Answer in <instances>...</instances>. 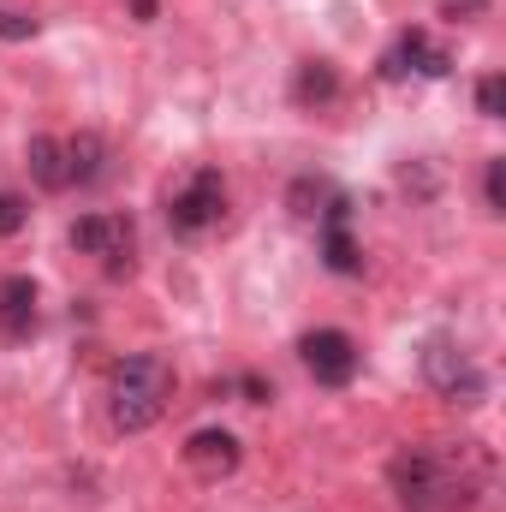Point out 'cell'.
<instances>
[{"label":"cell","mask_w":506,"mask_h":512,"mask_svg":"<svg viewBox=\"0 0 506 512\" xmlns=\"http://www.w3.org/2000/svg\"><path fill=\"white\" fill-rule=\"evenodd\" d=\"M334 197H340V191H334L328 179H310V173H304V179H292V191H286L292 215H304V221H310V215H322V209H328Z\"/></svg>","instance_id":"13"},{"label":"cell","mask_w":506,"mask_h":512,"mask_svg":"<svg viewBox=\"0 0 506 512\" xmlns=\"http://www.w3.org/2000/svg\"><path fill=\"white\" fill-rule=\"evenodd\" d=\"M405 72H423V78H447L453 72V54L447 48H435L423 30H405L387 54H381V78L393 84V78H405Z\"/></svg>","instance_id":"7"},{"label":"cell","mask_w":506,"mask_h":512,"mask_svg":"<svg viewBox=\"0 0 506 512\" xmlns=\"http://www.w3.org/2000/svg\"><path fill=\"white\" fill-rule=\"evenodd\" d=\"M322 262H328L334 274H358V268H364V256H358V245H352L346 227H322Z\"/></svg>","instance_id":"14"},{"label":"cell","mask_w":506,"mask_h":512,"mask_svg":"<svg viewBox=\"0 0 506 512\" xmlns=\"http://www.w3.org/2000/svg\"><path fill=\"white\" fill-rule=\"evenodd\" d=\"M0 334L6 340H30L36 334V280L30 274H6L0 280Z\"/></svg>","instance_id":"9"},{"label":"cell","mask_w":506,"mask_h":512,"mask_svg":"<svg viewBox=\"0 0 506 512\" xmlns=\"http://www.w3.org/2000/svg\"><path fill=\"white\" fill-rule=\"evenodd\" d=\"M483 6H489V0H447V6H441V12H447V18H453V24H459V18H471V12H483Z\"/></svg>","instance_id":"20"},{"label":"cell","mask_w":506,"mask_h":512,"mask_svg":"<svg viewBox=\"0 0 506 512\" xmlns=\"http://www.w3.org/2000/svg\"><path fill=\"white\" fill-rule=\"evenodd\" d=\"M423 382L435 387L441 399H453V405H483V393H489V376L453 340H429L423 346Z\"/></svg>","instance_id":"4"},{"label":"cell","mask_w":506,"mask_h":512,"mask_svg":"<svg viewBox=\"0 0 506 512\" xmlns=\"http://www.w3.org/2000/svg\"><path fill=\"white\" fill-rule=\"evenodd\" d=\"M131 239H137L131 215H84V221H72V251L108 256L114 274H131Z\"/></svg>","instance_id":"6"},{"label":"cell","mask_w":506,"mask_h":512,"mask_svg":"<svg viewBox=\"0 0 506 512\" xmlns=\"http://www.w3.org/2000/svg\"><path fill=\"white\" fill-rule=\"evenodd\" d=\"M24 221H30V203H24V197H12V191H0V239L24 233Z\"/></svg>","instance_id":"16"},{"label":"cell","mask_w":506,"mask_h":512,"mask_svg":"<svg viewBox=\"0 0 506 512\" xmlns=\"http://www.w3.org/2000/svg\"><path fill=\"white\" fill-rule=\"evenodd\" d=\"M340 96V72L328 66V60H304L298 72H292V102L298 108H328Z\"/></svg>","instance_id":"11"},{"label":"cell","mask_w":506,"mask_h":512,"mask_svg":"<svg viewBox=\"0 0 506 512\" xmlns=\"http://www.w3.org/2000/svg\"><path fill=\"white\" fill-rule=\"evenodd\" d=\"M24 167H30V179H36L42 191H66V185H72V173H66V143H60V137H30V143H24Z\"/></svg>","instance_id":"10"},{"label":"cell","mask_w":506,"mask_h":512,"mask_svg":"<svg viewBox=\"0 0 506 512\" xmlns=\"http://www.w3.org/2000/svg\"><path fill=\"white\" fill-rule=\"evenodd\" d=\"M298 352H304V370H310L322 387H346L352 376H358V340L340 334V328H316V334H304Z\"/></svg>","instance_id":"5"},{"label":"cell","mask_w":506,"mask_h":512,"mask_svg":"<svg viewBox=\"0 0 506 512\" xmlns=\"http://www.w3.org/2000/svg\"><path fill=\"white\" fill-rule=\"evenodd\" d=\"M173 364L161 358V352H137L126 364H114V376H108V417H114V429L120 435H143L149 423H161L167 417V405H173Z\"/></svg>","instance_id":"2"},{"label":"cell","mask_w":506,"mask_h":512,"mask_svg":"<svg viewBox=\"0 0 506 512\" xmlns=\"http://www.w3.org/2000/svg\"><path fill=\"white\" fill-rule=\"evenodd\" d=\"M239 435L233 429H197L191 441H185V465L203 477V483H221V477H233L239 471Z\"/></svg>","instance_id":"8"},{"label":"cell","mask_w":506,"mask_h":512,"mask_svg":"<svg viewBox=\"0 0 506 512\" xmlns=\"http://www.w3.org/2000/svg\"><path fill=\"white\" fill-rule=\"evenodd\" d=\"M483 197H489V215H501L506 209V155L489 161V173H483Z\"/></svg>","instance_id":"17"},{"label":"cell","mask_w":506,"mask_h":512,"mask_svg":"<svg viewBox=\"0 0 506 512\" xmlns=\"http://www.w3.org/2000/svg\"><path fill=\"white\" fill-rule=\"evenodd\" d=\"M221 215H227V179H221L215 167H197V173L167 197V221H173V233H185V239L209 233Z\"/></svg>","instance_id":"3"},{"label":"cell","mask_w":506,"mask_h":512,"mask_svg":"<svg viewBox=\"0 0 506 512\" xmlns=\"http://www.w3.org/2000/svg\"><path fill=\"white\" fill-rule=\"evenodd\" d=\"M66 173H72V185L108 179V143H102L96 131H78V137L66 143Z\"/></svg>","instance_id":"12"},{"label":"cell","mask_w":506,"mask_h":512,"mask_svg":"<svg viewBox=\"0 0 506 512\" xmlns=\"http://www.w3.org/2000/svg\"><path fill=\"white\" fill-rule=\"evenodd\" d=\"M24 36H36V18H24V12H0V42H24Z\"/></svg>","instance_id":"18"},{"label":"cell","mask_w":506,"mask_h":512,"mask_svg":"<svg viewBox=\"0 0 506 512\" xmlns=\"http://www.w3.org/2000/svg\"><path fill=\"white\" fill-rule=\"evenodd\" d=\"M239 387H245V399H251V405H268V399H274V387L262 382V376H245Z\"/></svg>","instance_id":"19"},{"label":"cell","mask_w":506,"mask_h":512,"mask_svg":"<svg viewBox=\"0 0 506 512\" xmlns=\"http://www.w3.org/2000/svg\"><path fill=\"white\" fill-rule=\"evenodd\" d=\"M477 114H483V120H501V114H506V78H501V72L477 78Z\"/></svg>","instance_id":"15"},{"label":"cell","mask_w":506,"mask_h":512,"mask_svg":"<svg viewBox=\"0 0 506 512\" xmlns=\"http://www.w3.org/2000/svg\"><path fill=\"white\" fill-rule=\"evenodd\" d=\"M483 477H489V459L477 453V441H459V453L453 447H405L387 465V483H393V495H399L405 512L471 507Z\"/></svg>","instance_id":"1"}]
</instances>
